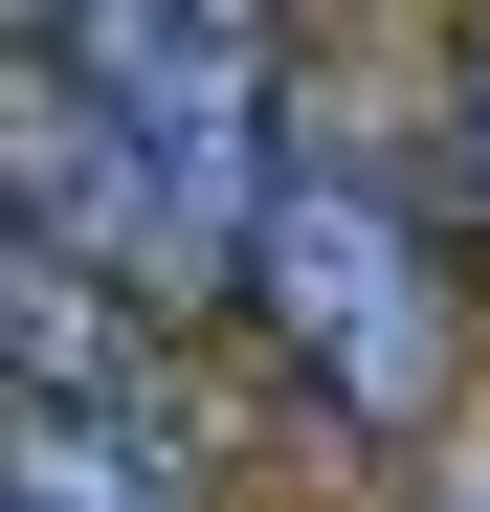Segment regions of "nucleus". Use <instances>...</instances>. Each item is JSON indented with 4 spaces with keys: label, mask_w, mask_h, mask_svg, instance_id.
<instances>
[{
    "label": "nucleus",
    "mask_w": 490,
    "mask_h": 512,
    "mask_svg": "<svg viewBox=\"0 0 490 512\" xmlns=\"http://www.w3.org/2000/svg\"><path fill=\"white\" fill-rule=\"evenodd\" d=\"M23 67L112 112L134 156V223H156V290H245L268 245V0H23Z\"/></svg>",
    "instance_id": "obj_1"
},
{
    "label": "nucleus",
    "mask_w": 490,
    "mask_h": 512,
    "mask_svg": "<svg viewBox=\"0 0 490 512\" xmlns=\"http://www.w3.org/2000/svg\"><path fill=\"white\" fill-rule=\"evenodd\" d=\"M245 312H268V357L335 423H424L446 401V245H424V201H401L379 156H290V179H268Z\"/></svg>",
    "instance_id": "obj_2"
},
{
    "label": "nucleus",
    "mask_w": 490,
    "mask_h": 512,
    "mask_svg": "<svg viewBox=\"0 0 490 512\" xmlns=\"http://www.w3.org/2000/svg\"><path fill=\"white\" fill-rule=\"evenodd\" d=\"M468 179H490V23H468Z\"/></svg>",
    "instance_id": "obj_4"
},
{
    "label": "nucleus",
    "mask_w": 490,
    "mask_h": 512,
    "mask_svg": "<svg viewBox=\"0 0 490 512\" xmlns=\"http://www.w3.org/2000/svg\"><path fill=\"white\" fill-rule=\"evenodd\" d=\"M0 512H156V468H134V423L23 401V446H0Z\"/></svg>",
    "instance_id": "obj_3"
}]
</instances>
